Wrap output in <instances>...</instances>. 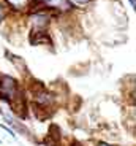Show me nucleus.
<instances>
[{
    "label": "nucleus",
    "instance_id": "9d476101",
    "mask_svg": "<svg viewBox=\"0 0 136 146\" xmlns=\"http://www.w3.org/2000/svg\"><path fill=\"white\" fill-rule=\"evenodd\" d=\"M97 146H114V145H111V143H106V141H98V143H97Z\"/></svg>",
    "mask_w": 136,
    "mask_h": 146
},
{
    "label": "nucleus",
    "instance_id": "f03ea898",
    "mask_svg": "<svg viewBox=\"0 0 136 146\" xmlns=\"http://www.w3.org/2000/svg\"><path fill=\"white\" fill-rule=\"evenodd\" d=\"M33 105L37 106L35 110H40V111L52 108L55 105V94L44 89L43 86H38V89L33 91Z\"/></svg>",
    "mask_w": 136,
    "mask_h": 146
},
{
    "label": "nucleus",
    "instance_id": "423d86ee",
    "mask_svg": "<svg viewBox=\"0 0 136 146\" xmlns=\"http://www.w3.org/2000/svg\"><path fill=\"white\" fill-rule=\"evenodd\" d=\"M8 59H10V60H11V62H13V64H14V67H16V68H18V70H19V72H21V73H27V67H26V62H24L22 59H19L18 56H13V54H11V56H10V57H8Z\"/></svg>",
    "mask_w": 136,
    "mask_h": 146
},
{
    "label": "nucleus",
    "instance_id": "1a4fd4ad",
    "mask_svg": "<svg viewBox=\"0 0 136 146\" xmlns=\"http://www.w3.org/2000/svg\"><path fill=\"white\" fill-rule=\"evenodd\" d=\"M5 16H7V7L0 2V26H2V22H3Z\"/></svg>",
    "mask_w": 136,
    "mask_h": 146
},
{
    "label": "nucleus",
    "instance_id": "0eeeda50",
    "mask_svg": "<svg viewBox=\"0 0 136 146\" xmlns=\"http://www.w3.org/2000/svg\"><path fill=\"white\" fill-rule=\"evenodd\" d=\"M92 0H68V3L71 7H79V8H85Z\"/></svg>",
    "mask_w": 136,
    "mask_h": 146
},
{
    "label": "nucleus",
    "instance_id": "39448f33",
    "mask_svg": "<svg viewBox=\"0 0 136 146\" xmlns=\"http://www.w3.org/2000/svg\"><path fill=\"white\" fill-rule=\"evenodd\" d=\"M5 3L10 10L16 13H24L30 8V0H5Z\"/></svg>",
    "mask_w": 136,
    "mask_h": 146
},
{
    "label": "nucleus",
    "instance_id": "20e7f679",
    "mask_svg": "<svg viewBox=\"0 0 136 146\" xmlns=\"http://www.w3.org/2000/svg\"><path fill=\"white\" fill-rule=\"evenodd\" d=\"M29 38L33 46H37V44H51V36H49L48 30H32Z\"/></svg>",
    "mask_w": 136,
    "mask_h": 146
},
{
    "label": "nucleus",
    "instance_id": "f257e3e1",
    "mask_svg": "<svg viewBox=\"0 0 136 146\" xmlns=\"http://www.w3.org/2000/svg\"><path fill=\"white\" fill-rule=\"evenodd\" d=\"M0 100H3L10 106H14L16 102L22 100V92L18 81L10 75H0Z\"/></svg>",
    "mask_w": 136,
    "mask_h": 146
},
{
    "label": "nucleus",
    "instance_id": "9b49d317",
    "mask_svg": "<svg viewBox=\"0 0 136 146\" xmlns=\"http://www.w3.org/2000/svg\"><path fill=\"white\" fill-rule=\"evenodd\" d=\"M130 2V7H131V10H135L136 8V0H128Z\"/></svg>",
    "mask_w": 136,
    "mask_h": 146
},
{
    "label": "nucleus",
    "instance_id": "7ed1b4c3",
    "mask_svg": "<svg viewBox=\"0 0 136 146\" xmlns=\"http://www.w3.org/2000/svg\"><path fill=\"white\" fill-rule=\"evenodd\" d=\"M27 19H29V24L32 26V30H48V26L51 24V16H49L48 10L30 11Z\"/></svg>",
    "mask_w": 136,
    "mask_h": 146
},
{
    "label": "nucleus",
    "instance_id": "6e6552de",
    "mask_svg": "<svg viewBox=\"0 0 136 146\" xmlns=\"http://www.w3.org/2000/svg\"><path fill=\"white\" fill-rule=\"evenodd\" d=\"M0 127L3 129V130H7V132H8V135H10L11 138H18V135H16V132L13 130L11 127H8V125H5V124H0Z\"/></svg>",
    "mask_w": 136,
    "mask_h": 146
}]
</instances>
